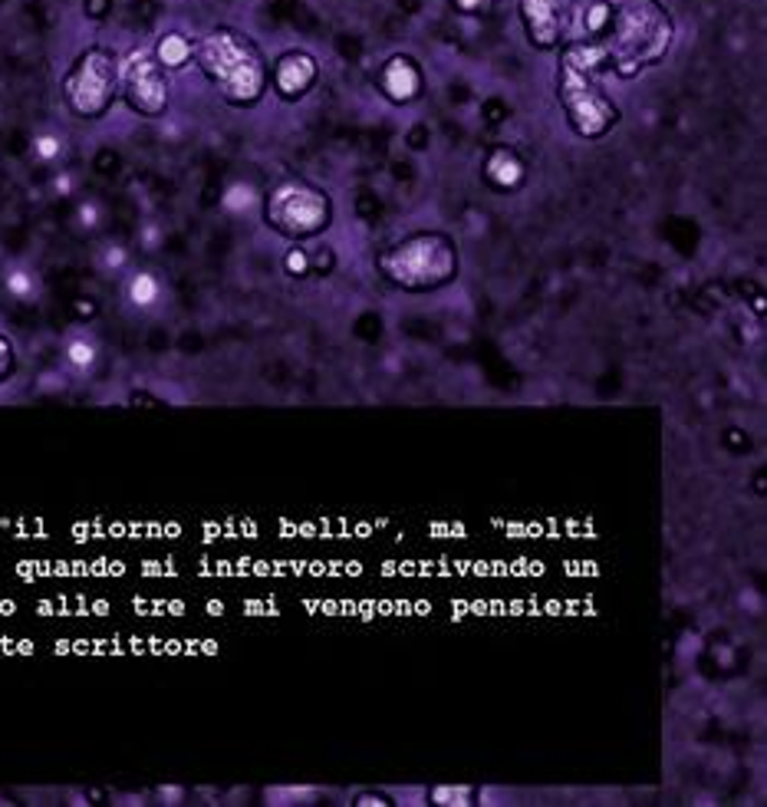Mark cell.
<instances>
[{"mask_svg":"<svg viewBox=\"0 0 767 807\" xmlns=\"http://www.w3.org/2000/svg\"><path fill=\"white\" fill-rule=\"evenodd\" d=\"M590 53L596 63H606L616 76L629 79L646 66H656L672 40V13L659 0H603L596 23L587 30Z\"/></svg>","mask_w":767,"mask_h":807,"instance_id":"cell-1","label":"cell"},{"mask_svg":"<svg viewBox=\"0 0 767 807\" xmlns=\"http://www.w3.org/2000/svg\"><path fill=\"white\" fill-rule=\"evenodd\" d=\"M195 63L231 106L251 109L271 89V66L264 53L234 26H215L195 40Z\"/></svg>","mask_w":767,"mask_h":807,"instance_id":"cell-2","label":"cell"},{"mask_svg":"<svg viewBox=\"0 0 767 807\" xmlns=\"http://www.w3.org/2000/svg\"><path fill=\"white\" fill-rule=\"evenodd\" d=\"M380 274L398 291H438L458 274V248L448 235L438 231L408 235L380 254Z\"/></svg>","mask_w":767,"mask_h":807,"instance_id":"cell-3","label":"cell"},{"mask_svg":"<svg viewBox=\"0 0 767 807\" xmlns=\"http://www.w3.org/2000/svg\"><path fill=\"white\" fill-rule=\"evenodd\" d=\"M557 99H560V109H563L570 129L580 139H603L623 119L620 106L603 92L593 69L587 63H580L573 53H563V59H560Z\"/></svg>","mask_w":767,"mask_h":807,"instance_id":"cell-4","label":"cell"},{"mask_svg":"<svg viewBox=\"0 0 767 807\" xmlns=\"http://www.w3.org/2000/svg\"><path fill=\"white\" fill-rule=\"evenodd\" d=\"M264 221L284 238H317L333 221L330 195L307 178H284L264 198Z\"/></svg>","mask_w":767,"mask_h":807,"instance_id":"cell-5","label":"cell"},{"mask_svg":"<svg viewBox=\"0 0 767 807\" xmlns=\"http://www.w3.org/2000/svg\"><path fill=\"white\" fill-rule=\"evenodd\" d=\"M119 96V59L106 46H89L76 56L63 79V99L79 119H99Z\"/></svg>","mask_w":767,"mask_h":807,"instance_id":"cell-6","label":"cell"},{"mask_svg":"<svg viewBox=\"0 0 767 807\" xmlns=\"http://www.w3.org/2000/svg\"><path fill=\"white\" fill-rule=\"evenodd\" d=\"M168 69L155 59V53H132L125 66H119V92L132 112L155 119L168 109Z\"/></svg>","mask_w":767,"mask_h":807,"instance_id":"cell-7","label":"cell"},{"mask_svg":"<svg viewBox=\"0 0 767 807\" xmlns=\"http://www.w3.org/2000/svg\"><path fill=\"white\" fill-rule=\"evenodd\" d=\"M517 17L527 40L537 50H560L567 43V3L563 0H517Z\"/></svg>","mask_w":767,"mask_h":807,"instance_id":"cell-8","label":"cell"},{"mask_svg":"<svg viewBox=\"0 0 767 807\" xmlns=\"http://www.w3.org/2000/svg\"><path fill=\"white\" fill-rule=\"evenodd\" d=\"M317 76H320V63H317L314 53H307V50H287V53H281L274 59L271 86H274V92L284 102H297V99H304L317 86Z\"/></svg>","mask_w":767,"mask_h":807,"instance_id":"cell-9","label":"cell"},{"mask_svg":"<svg viewBox=\"0 0 767 807\" xmlns=\"http://www.w3.org/2000/svg\"><path fill=\"white\" fill-rule=\"evenodd\" d=\"M376 86H380V92H383L388 102L408 106V102H415L421 96V69H418V63L412 56L395 53V56H388L383 66H380Z\"/></svg>","mask_w":767,"mask_h":807,"instance_id":"cell-10","label":"cell"},{"mask_svg":"<svg viewBox=\"0 0 767 807\" xmlns=\"http://www.w3.org/2000/svg\"><path fill=\"white\" fill-rule=\"evenodd\" d=\"M524 178H527V165H524V159L514 149L497 145V149L487 152V159H484V182L494 192H504V195L507 192H517L524 185Z\"/></svg>","mask_w":767,"mask_h":807,"instance_id":"cell-11","label":"cell"},{"mask_svg":"<svg viewBox=\"0 0 767 807\" xmlns=\"http://www.w3.org/2000/svg\"><path fill=\"white\" fill-rule=\"evenodd\" d=\"M162 294H165V287H162L158 274H152V271H135L125 281V301L139 310H152L162 301Z\"/></svg>","mask_w":767,"mask_h":807,"instance_id":"cell-12","label":"cell"},{"mask_svg":"<svg viewBox=\"0 0 767 807\" xmlns=\"http://www.w3.org/2000/svg\"><path fill=\"white\" fill-rule=\"evenodd\" d=\"M155 59L165 66V69H182L188 63H195V40H188L185 33H165L158 43H155Z\"/></svg>","mask_w":767,"mask_h":807,"instance_id":"cell-13","label":"cell"},{"mask_svg":"<svg viewBox=\"0 0 767 807\" xmlns=\"http://www.w3.org/2000/svg\"><path fill=\"white\" fill-rule=\"evenodd\" d=\"M63 357L76 373H89L99 360V347L89 334H69L63 343Z\"/></svg>","mask_w":767,"mask_h":807,"instance_id":"cell-14","label":"cell"},{"mask_svg":"<svg viewBox=\"0 0 767 807\" xmlns=\"http://www.w3.org/2000/svg\"><path fill=\"white\" fill-rule=\"evenodd\" d=\"M3 287H7V294L17 297V301H33V297L40 294L36 274H33L30 268H20V264H13V268L3 271Z\"/></svg>","mask_w":767,"mask_h":807,"instance_id":"cell-15","label":"cell"},{"mask_svg":"<svg viewBox=\"0 0 767 807\" xmlns=\"http://www.w3.org/2000/svg\"><path fill=\"white\" fill-rule=\"evenodd\" d=\"M471 798H474L471 788H435L431 792L435 805H471Z\"/></svg>","mask_w":767,"mask_h":807,"instance_id":"cell-16","label":"cell"},{"mask_svg":"<svg viewBox=\"0 0 767 807\" xmlns=\"http://www.w3.org/2000/svg\"><path fill=\"white\" fill-rule=\"evenodd\" d=\"M284 271H287V274H294V277L310 274V254H307L304 248H294V251L284 258Z\"/></svg>","mask_w":767,"mask_h":807,"instance_id":"cell-17","label":"cell"},{"mask_svg":"<svg viewBox=\"0 0 767 807\" xmlns=\"http://www.w3.org/2000/svg\"><path fill=\"white\" fill-rule=\"evenodd\" d=\"M13 363H17V357H13V343L0 334V383L13 373Z\"/></svg>","mask_w":767,"mask_h":807,"instance_id":"cell-18","label":"cell"},{"mask_svg":"<svg viewBox=\"0 0 767 807\" xmlns=\"http://www.w3.org/2000/svg\"><path fill=\"white\" fill-rule=\"evenodd\" d=\"M461 13H481V10H487L491 7V0H451Z\"/></svg>","mask_w":767,"mask_h":807,"instance_id":"cell-19","label":"cell"},{"mask_svg":"<svg viewBox=\"0 0 767 807\" xmlns=\"http://www.w3.org/2000/svg\"><path fill=\"white\" fill-rule=\"evenodd\" d=\"M330 268H333V254L330 251H320V254L310 258V271H324L327 274Z\"/></svg>","mask_w":767,"mask_h":807,"instance_id":"cell-20","label":"cell"},{"mask_svg":"<svg viewBox=\"0 0 767 807\" xmlns=\"http://www.w3.org/2000/svg\"><path fill=\"white\" fill-rule=\"evenodd\" d=\"M56 149H59V145H56V139H36V152H40L43 159H53V155H56Z\"/></svg>","mask_w":767,"mask_h":807,"instance_id":"cell-21","label":"cell"},{"mask_svg":"<svg viewBox=\"0 0 767 807\" xmlns=\"http://www.w3.org/2000/svg\"><path fill=\"white\" fill-rule=\"evenodd\" d=\"M106 10H109V0H86L89 17H106Z\"/></svg>","mask_w":767,"mask_h":807,"instance_id":"cell-22","label":"cell"},{"mask_svg":"<svg viewBox=\"0 0 767 807\" xmlns=\"http://www.w3.org/2000/svg\"><path fill=\"white\" fill-rule=\"evenodd\" d=\"M357 805H388V798L385 795H360Z\"/></svg>","mask_w":767,"mask_h":807,"instance_id":"cell-23","label":"cell"}]
</instances>
